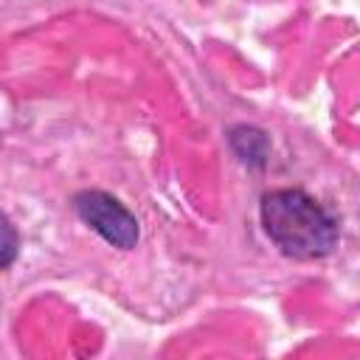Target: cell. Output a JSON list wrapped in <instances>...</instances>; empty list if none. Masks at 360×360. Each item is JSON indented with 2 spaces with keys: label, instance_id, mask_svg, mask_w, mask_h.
Wrapping results in <instances>:
<instances>
[{
  "label": "cell",
  "instance_id": "3957f363",
  "mask_svg": "<svg viewBox=\"0 0 360 360\" xmlns=\"http://www.w3.org/2000/svg\"><path fill=\"white\" fill-rule=\"evenodd\" d=\"M17 248H20V236H17L14 225H11V219L0 211V270L14 262Z\"/></svg>",
  "mask_w": 360,
  "mask_h": 360
},
{
  "label": "cell",
  "instance_id": "7a4b0ae2",
  "mask_svg": "<svg viewBox=\"0 0 360 360\" xmlns=\"http://www.w3.org/2000/svg\"><path fill=\"white\" fill-rule=\"evenodd\" d=\"M73 205H76V214L110 245L127 250L138 242V222L115 197L104 191H82Z\"/></svg>",
  "mask_w": 360,
  "mask_h": 360
},
{
  "label": "cell",
  "instance_id": "6da1fadb",
  "mask_svg": "<svg viewBox=\"0 0 360 360\" xmlns=\"http://www.w3.org/2000/svg\"><path fill=\"white\" fill-rule=\"evenodd\" d=\"M262 222L276 248L295 259H321L338 245L335 219L301 188H278L264 194Z\"/></svg>",
  "mask_w": 360,
  "mask_h": 360
}]
</instances>
